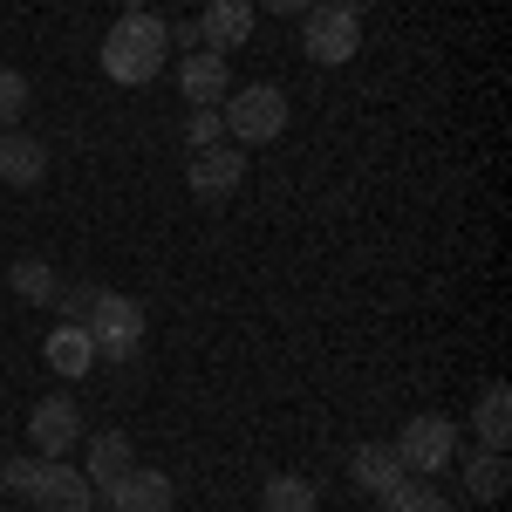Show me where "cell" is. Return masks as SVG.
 I'll use <instances>...</instances> for the list:
<instances>
[{
    "label": "cell",
    "mask_w": 512,
    "mask_h": 512,
    "mask_svg": "<svg viewBox=\"0 0 512 512\" xmlns=\"http://www.w3.org/2000/svg\"><path fill=\"white\" fill-rule=\"evenodd\" d=\"M96 62H103V76L123 82V89H144V82H158V76H164V62H171L164 21H158V14H123L117 28L103 35Z\"/></svg>",
    "instance_id": "6da1fadb"
},
{
    "label": "cell",
    "mask_w": 512,
    "mask_h": 512,
    "mask_svg": "<svg viewBox=\"0 0 512 512\" xmlns=\"http://www.w3.org/2000/svg\"><path fill=\"white\" fill-rule=\"evenodd\" d=\"M0 485L14 499H28L35 512H96V485L76 465H62V458H7Z\"/></svg>",
    "instance_id": "7a4b0ae2"
},
{
    "label": "cell",
    "mask_w": 512,
    "mask_h": 512,
    "mask_svg": "<svg viewBox=\"0 0 512 512\" xmlns=\"http://www.w3.org/2000/svg\"><path fill=\"white\" fill-rule=\"evenodd\" d=\"M82 328H89V342H96V362L123 369V362H137V349H144V301L96 287V294H89V315H82Z\"/></svg>",
    "instance_id": "3957f363"
},
{
    "label": "cell",
    "mask_w": 512,
    "mask_h": 512,
    "mask_svg": "<svg viewBox=\"0 0 512 512\" xmlns=\"http://www.w3.org/2000/svg\"><path fill=\"white\" fill-rule=\"evenodd\" d=\"M219 117H226V144H274L280 130H287V89H274V82L226 89Z\"/></svg>",
    "instance_id": "277c9868"
},
{
    "label": "cell",
    "mask_w": 512,
    "mask_h": 512,
    "mask_svg": "<svg viewBox=\"0 0 512 512\" xmlns=\"http://www.w3.org/2000/svg\"><path fill=\"white\" fill-rule=\"evenodd\" d=\"M301 21H308V35H301V55H308V62H321V69H342V62H355V48H362V14H355V7L315 0Z\"/></svg>",
    "instance_id": "5b68a950"
},
{
    "label": "cell",
    "mask_w": 512,
    "mask_h": 512,
    "mask_svg": "<svg viewBox=\"0 0 512 512\" xmlns=\"http://www.w3.org/2000/svg\"><path fill=\"white\" fill-rule=\"evenodd\" d=\"M396 458H403V472H410V478L444 472V465L458 458V424H451L444 410H424V417H410V424L396 431Z\"/></svg>",
    "instance_id": "8992f818"
},
{
    "label": "cell",
    "mask_w": 512,
    "mask_h": 512,
    "mask_svg": "<svg viewBox=\"0 0 512 512\" xmlns=\"http://www.w3.org/2000/svg\"><path fill=\"white\" fill-rule=\"evenodd\" d=\"M239 178H246V151H239V144H205V151H192V164H185V185H192L198 205L233 198Z\"/></svg>",
    "instance_id": "52a82bcc"
},
{
    "label": "cell",
    "mask_w": 512,
    "mask_h": 512,
    "mask_svg": "<svg viewBox=\"0 0 512 512\" xmlns=\"http://www.w3.org/2000/svg\"><path fill=\"white\" fill-rule=\"evenodd\" d=\"M28 437H35V458H69L82 444V410L76 396H41L28 410Z\"/></svg>",
    "instance_id": "ba28073f"
},
{
    "label": "cell",
    "mask_w": 512,
    "mask_h": 512,
    "mask_svg": "<svg viewBox=\"0 0 512 512\" xmlns=\"http://www.w3.org/2000/svg\"><path fill=\"white\" fill-rule=\"evenodd\" d=\"M171 478L151 472V465H130V472L110 485V492H96V506H110V512H171Z\"/></svg>",
    "instance_id": "9c48e42d"
},
{
    "label": "cell",
    "mask_w": 512,
    "mask_h": 512,
    "mask_svg": "<svg viewBox=\"0 0 512 512\" xmlns=\"http://www.w3.org/2000/svg\"><path fill=\"white\" fill-rule=\"evenodd\" d=\"M198 41L212 48V55H233L253 41V0H205L198 7Z\"/></svg>",
    "instance_id": "30bf717a"
},
{
    "label": "cell",
    "mask_w": 512,
    "mask_h": 512,
    "mask_svg": "<svg viewBox=\"0 0 512 512\" xmlns=\"http://www.w3.org/2000/svg\"><path fill=\"white\" fill-rule=\"evenodd\" d=\"M41 355H48V369H55V376H69V383H82V376L96 369V342H89V328H82V321H55V328H48V342H41Z\"/></svg>",
    "instance_id": "8fae6325"
},
{
    "label": "cell",
    "mask_w": 512,
    "mask_h": 512,
    "mask_svg": "<svg viewBox=\"0 0 512 512\" xmlns=\"http://www.w3.org/2000/svg\"><path fill=\"white\" fill-rule=\"evenodd\" d=\"M178 89H185L192 103H226V89H233V69H226V55H212V48H192V55L178 62Z\"/></svg>",
    "instance_id": "7c38bea8"
},
{
    "label": "cell",
    "mask_w": 512,
    "mask_h": 512,
    "mask_svg": "<svg viewBox=\"0 0 512 512\" xmlns=\"http://www.w3.org/2000/svg\"><path fill=\"white\" fill-rule=\"evenodd\" d=\"M0 178L7 185H41L48 178V151H41V137H28V130H0Z\"/></svg>",
    "instance_id": "4fadbf2b"
},
{
    "label": "cell",
    "mask_w": 512,
    "mask_h": 512,
    "mask_svg": "<svg viewBox=\"0 0 512 512\" xmlns=\"http://www.w3.org/2000/svg\"><path fill=\"white\" fill-rule=\"evenodd\" d=\"M130 465H137V444H130L123 431H103V437H89V465H82V478H89L96 492H110Z\"/></svg>",
    "instance_id": "5bb4252c"
},
{
    "label": "cell",
    "mask_w": 512,
    "mask_h": 512,
    "mask_svg": "<svg viewBox=\"0 0 512 512\" xmlns=\"http://www.w3.org/2000/svg\"><path fill=\"white\" fill-rule=\"evenodd\" d=\"M349 478H355V492H376V499H383V492H390V485H403V458H396V444H362V451H355L349 458Z\"/></svg>",
    "instance_id": "9a60e30c"
},
{
    "label": "cell",
    "mask_w": 512,
    "mask_h": 512,
    "mask_svg": "<svg viewBox=\"0 0 512 512\" xmlns=\"http://www.w3.org/2000/svg\"><path fill=\"white\" fill-rule=\"evenodd\" d=\"M472 431H478L485 451H506V444H512V390H506V383H485V390H478Z\"/></svg>",
    "instance_id": "2e32d148"
},
{
    "label": "cell",
    "mask_w": 512,
    "mask_h": 512,
    "mask_svg": "<svg viewBox=\"0 0 512 512\" xmlns=\"http://www.w3.org/2000/svg\"><path fill=\"white\" fill-rule=\"evenodd\" d=\"M506 451H472L465 458V492H472L478 506H492V499H506Z\"/></svg>",
    "instance_id": "e0dca14e"
},
{
    "label": "cell",
    "mask_w": 512,
    "mask_h": 512,
    "mask_svg": "<svg viewBox=\"0 0 512 512\" xmlns=\"http://www.w3.org/2000/svg\"><path fill=\"white\" fill-rule=\"evenodd\" d=\"M315 506H321V485L315 478H294V472L267 478V492H260V512H315Z\"/></svg>",
    "instance_id": "ac0fdd59"
},
{
    "label": "cell",
    "mask_w": 512,
    "mask_h": 512,
    "mask_svg": "<svg viewBox=\"0 0 512 512\" xmlns=\"http://www.w3.org/2000/svg\"><path fill=\"white\" fill-rule=\"evenodd\" d=\"M7 287H14L21 301H35V308H48L62 280H55V267H48V260H35V253H21V260L7 267Z\"/></svg>",
    "instance_id": "d6986e66"
},
{
    "label": "cell",
    "mask_w": 512,
    "mask_h": 512,
    "mask_svg": "<svg viewBox=\"0 0 512 512\" xmlns=\"http://www.w3.org/2000/svg\"><path fill=\"white\" fill-rule=\"evenodd\" d=\"M383 512H451V499L437 485H424V478H403V485L383 492Z\"/></svg>",
    "instance_id": "ffe728a7"
},
{
    "label": "cell",
    "mask_w": 512,
    "mask_h": 512,
    "mask_svg": "<svg viewBox=\"0 0 512 512\" xmlns=\"http://www.w3.org/2000/svg\"><path fill=\"white\" fill-rule=\"evenodd\" d=\"M205 144H226L219 103H192V117H185V151H205Z\"/></svg>",
    "instance_id": "44dd1931"
},
{
    "label": "cell",
    "mask_w": 512,
    "mask_h": 512,
    "mask_svg": "<svg viewBox=\"0 0 512 512\" xmlns=\"http://www.w3.org/2000/svg\"><path fill=\"white\" fill-rule=\"evenodd\" d=\"M28 110V76L21 69H0V130H14Z\"/></svg>",
    "instance_id": "7402d4cb"
},
{
    "label": "cell",
    "mask_w": 512,
    "mask_h": 512,
    "mask_svg": "<svg viewBox=\"0 0 512 512\" xmlns=\"http://www.w3.org/2000/svg\"><path fill=\"white\" fill-rule=\"evenodd\" d=\"M89 294H96V287H55V308H62L69 321H82L89 315Z\"/></svg>",
    "instance_id": "603a6c76"
},
{
    "label": "cell",
    "mask_w": 512,
    "mask_h": 512,
    "mask_svg": "<svg viewBox=\"0 0 512 512\" xmlns=\"http://www.w3.org/2000/svg\"><path fill=\"white\" fill-rule=\"evenodd\" d=\"M253 7H260V14H308L315 0H253Z\"/></svg>",
    "instance_id": "cb8c5ba5"
},
{
    "label": "cell",
    "mask_w": 512,
    "mask_h": 512,
    "mask_svg": "<svg viewBox=\"0 0 512 512\" xmlns=\"http://www.w3.org/2000/svg\"><path fill=\"white\" fill-rule=\"evenodd\" d=\"M123 14H151V0H123Z\"/></svg>",
    "instance_id": "d4e9b609"
},
{
    "label": "cell",
    "mask_w": 512,
    "mask_h": 512,
    "mask_svg": "<svg viewBox=\"0 0 512 512\" xmlns=\"http://www.w3.org/2000/svg\"><path fill=\"white\" fill-rule=\"evenodd\" d=\"M335 7H355V14H362V7H369V0H335Z\"/></svg>",
    "instance_id": "484cf974"
}]
</instances>
